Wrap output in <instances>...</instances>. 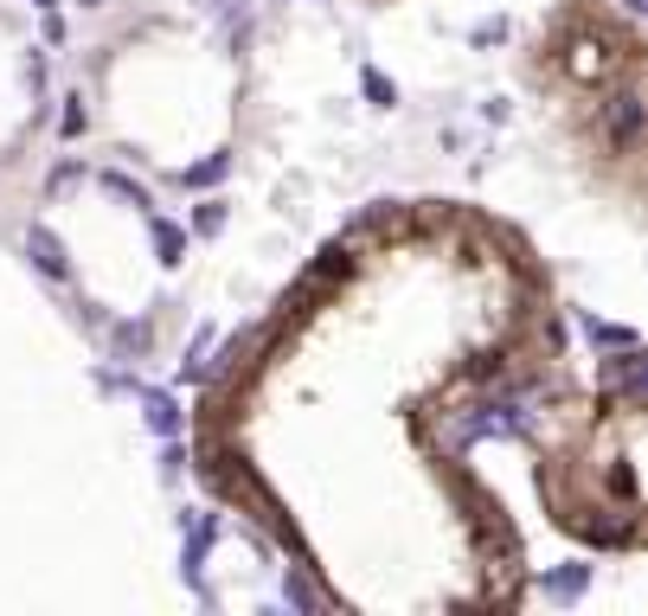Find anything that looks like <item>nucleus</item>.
I'll return each instance as SVG.
<instances>
[{"instance_id": "nucleus-1", "label": "nucleus", "mask_w": 648, "mask_h": 616, "mask_svg": "<svg viewBox=\"0 0 648 616\" xmlns=\"http://www.w3.org/2000/svg\"><path fill=\"white\" fill-rule=\"evenodd\" d=\"M603 129H610V148H636V136H643V97H636V90H617V97L603 103Z\"/></svg>"}, {"instance_id": "nucleus-2", "label": "nucleus", "mask_w": 648, "mask_h": 616, "mask_svg": "<svg viewBox=\"0 0 648 616\" xmlns=\"http://www.w3.org/2000/svg\"><path fill=\"white\" fill-rule=\"evenodd\" d=\"M26 257H33V264H39L46 276H59V282L72 276V257H65V244H59L46 225H33V231H26Z\"/></svg>"}, {"instance_id": "nucleus-3", "label": "nucleus", "mask_w": 648, "mask_h": 616, "mask_svg": "<svg viewBox=\"0 0 648 616\" xmlns=\"http://www.w3.org/2000/svg\"><path fill=\"white\" fill-rule=\"evenodd\" d=\"M584 578H590L584 565H566V571H552V578H539V591H546V598H559V604H572L577 591H584Z\"/></svg>"}, {"instance_id": "nucleus-4", "label": "nucleus", "mask_w": 648, "mask_h": 616, "mask_svg": "<svg viewBox=\"0 0 648 616\" xmlns=\"http://www.w3.org/2000/svg\"><path fill=\"white\" fill-rule=\"evenodd\" d=\"M142 411H148V424H154L161 437H174V430H180V411H174L167 392H142Z\"/></svg>"}, {"instance_id": "nucleus-5", "label": "nucleus", "mask_w": 648, "mask_h": 616, "mask_svg": "<svg viewBox=\"0 0 648 616\" xmlns=\"http://www.w3.org/2000/svg\"><path fill=\"white\" fill-rule=\"evenodd\" d=\"M225 167H231V154L218 148V154H206L200 167H180V187H213V180H225Z\"/></svg>"}, {"instance_id": "nucleus-6", "label": "nucleus", "mask_w": 648, "mask_h": 616, "mask_svg": "<svg viewBox=\"0 0 648 616\" xmlns=\"http://www.w3.org/2000/svg\"><path fill=\"white\" fill-rule=\"evenodd\" d=\"M154 251H161V264H180L187 257V231L167 225V218H154Z\"/></svg>"}, {"instance_id": "nucleus-7", "label": "nucleus", "mask_w": 648, "mask_h": 616, "mask_svg": "<svg viewBox=\"0 0 648 616\" xmlns=\"http://www.w3.org/2000/svg\"><path fill=\"white\" fill-rule=\"evenodd\" d=\"M289 604H295V611H315V604H321V598H315V591H308V578H302V571H289Z\"/></svg>"}, {"instance_id": "nucleus-8", "label": "nucleus", "mask_w": 648, "mask_h": 616, "mask_svg": "<svg viewBox=\"0 0 648 616\" xmlns=\"http://www.w3.org/2000/svg\"><path fill=\"white\" fill-rule=\"evenodd\" d=\"M206 546H213V520H200V527H193V540H187V571L206 558Z\"/></svg>"}, {"instance_id": "nucleus-9", "label": "nucleus", "mask_w": 648, "mask_h": 616, "mask_svg": "<svg viewBox=\"0 0 648 616\" xmlns=\"http://www.w3.org/2000/svg\"><path fill=\"white\" fill-rule=\"evenodd\" d=\"M590 341H603V347H636V335H630V328H610V322H590Z\"/></svg>"}, {"instance_id": "nucleus-10", "label": "nucleus", "mask_w": 648, "mask_h": 616, "mask_svg": "<svg viewBox=\"0 0 648 616\" xmlns=\"http://www.w3.org/2000/svg\"><path fill=\"white\" fill-rule=\"evenodd\" d=\"M354 264H347V251H321V264H315V276H347Z\"/></svg>"}, {"instance_id": "nucleus-11", "label": "nucleus", "mask_w": 648, "mask_h": 616, "mask_svg": "<svg viewBox=\"0 0 648 616\" xmlns=\"http://www.w3.org/2000/svg\"><path fill=\"white\" fill-rule=\"evenodd\" d=\"M366 97H372V103H398V90H392L379 71H366Z\"/></svg>"}, {"instance_id": "nucleus-12", "label": "nucleus", "mask_w": 648, "mask_h": 616, "mask_svg": "<svg viewBox=\"0 0 648 616\" xmlns=\"http://www.w3.org/2000/svg\"><path fill=\"white\" fill-rule=\"evenodd\" d=\"M110 193H123V200L148 205V193H142V187H136V180H123V174H110Z\"/></svg>"}, {"instance_id": "nucleus-13", "label": "nucleus", "mask_w": 648, "mask_h": 616, "mask_svg": "<svg viewBox=\"0 0 648 616\" xmlns=\"http://www.w3.org/2000/svg\"><path fill=\"white\" fill-rule=\"evenodd\" d=\"M610 488H617V494L630 501V494H636V476H630V469H610Z\"/></svg>"}, {"instance_id": "nucleus-14", "label": "nucleus", "mask_w": 648, "mask_h": 616, "mask_svg": "<svg viewBox=\"0 0 648 616\" xmlns=\"http://www.w3.org/2000/svg\"><path fill=\"white\" fill-rule=\"evenodd\" d=\"M116 341H123V347H136V353H142V347H148V328H142V322H136V328H123Z\"/></svg>"}, {"instance_id": "nucleus-15", "label": "nucleus", "mask_w": 648, "mask_h": 616, "mask_svg": "<svg viewBox=\"0 0 648 616\" xmlns=\"http://www.w3.org/2000/svg\"><path fill=\"white\" fill-rule=\"evenodd\" d=\"M623 7H630V13H643V7H648V0H623Z\"/></svg>"}, {"instance_id": "nucleus-16", "label": "nucleus", "mask_w": 648, "mask_h": 616, "mask_svg": "<svg viewBox=\"0 0 648 616\" xmlns=\"http://www.w3.org/2000/svg\"><path fill=\"white\" fill-rule=\"evenodd\" d=\"M33 7H59V0H33Z\"/></svg>"}, {"instance_id": "nucleus-17", "label": "nucleus", "mask_w": 648, "mask_h": 616, "mask_svg": "<svg viewBox=\"0 0 648 616\" xmlns=\"http://www.w3.org/2000/svg\"><path fill=\"white\" fill-rule=\"evenodd\" d=\"M84 7H103V0H84Z\"/></svg>"}]
</instances>
